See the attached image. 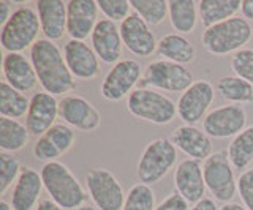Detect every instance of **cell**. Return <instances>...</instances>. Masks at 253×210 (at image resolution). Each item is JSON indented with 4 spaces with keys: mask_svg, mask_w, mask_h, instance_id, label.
<instances>
[{
    "mask_svg": "<svg viewBox=\"0 0 253 210\" xmlns=\"http://www.w3.org/2000/svg\"><path fill=\"white\" fill-rule=\"evenodd\" d=\"M85 188L98 210H122L125 191L108 168H92L85 175Z\"/></svg>",
    "mask_w": 253,
    "mask_h": 210,
    "instance_id": "9c48e42d",
    "label": "cell"
},
{
    "mask_svg": "<svg viewBox=\"0 0 253 210\" xmlns=\"http://www.w3.org/2000/svg\"><path fill=\"white\" fill-rule=\"evenodd\" d=\"M241 3L239 0H201L198 3V13L203 26L208 29L234 18L241 10Z\"/></svg>",
    "mask_w": 253,
    "mask_h": 210,
    "instance_id": "484cf974",
    "label": "cell"
},
{
    "mask_svg": "<svg viewBox=\"0 0 253 210\" xmlns=\"http://www.w3.org/2000/svg\"><path fill=\"white\" fill-rule=\"evenodd\" d=\"M169 21L177 34H192L198 22V3L193 0H169Z\"/></svg>",
    "mask_w": 253,
    "mask_h": 210,
    "instance_id": "83f0119b",
    "label": "cell"
},
{
    "mask_svg": "<svg viewBox=\"0 0 253 210\" xmlns=\"http://www.w3.org/2000/svg\"><path fill=\"white\" fill-rule=\"evenodd\" d=\"M126 109L133 117L155 125H168L177 115V105L155 89H134L126 100Z\"/></svg>",
    "mask_w": 253,
    "mask_h": 210,
    "instance_id": "5b68a950",
    "label": "cell"
},
{
    "mask_svg": "<svg viewBox=\"0 0 253 210\" xmlns=\"http://www.w3.org/2000/svg\"><path fill=\"white\" fill-rule=\"evenodd\" d=\"M228 158L234 169H245L253 161V125L242 130L228 145Z\"/></svg>",
    "mask_w": 253,
    "mask_h": 210,
    "instance_id": "4dcf8cb0",
    "label": "cell"
},
{
    "mask_svg": "<svg viewBox=\"0 0 253 210\" xmlns=\"http://www.w3.org/2000/svg\"><path fill=\"white\" fill-rule=\"evenodd\" d=\"M119 29H121L124 46L134 56L149 57L157 51L158 41L152 29L136 13H131L125 21H122Z\"/></svg>",
    "mask_w": 253,
    "mask_h": 210,
    "instance_id": "5bb4252c",
    "label": "cell"
},
{
    "mask_svg": "<svg viewBox=\"0 0 253 210\" xmlns=\"http://www.w3.org/2000/svg\"><path fill=\"white\" fill-rule=\"evenodd\" d=\"M35 210H63V209L55 204L52 199H43L40 201V204L37 206Z\"/></svg>",
    "mask_w": 253,
    "mask_h": 210,
    "instance_id": "b9f144b4",
    "label": "cell"
},
{
    "mask_svg": "<svg viewBox=\"0 0 253 210\" xmlns=\"http://www.w3.org/2000/svg\"><path fill=\"white\" fill-rule=\"evenodd\" d=\"M98 3L95 0H70L67 2V34L71 40L84 41L92 36L98 24Z\"/></svg>",
    "mask_w": 253,
    "mask_h": 210,
    "instance_id": "2e32d148",
    "label": "cell"
},
{
    "mask_svg": "<svg viewBox=\"0 0 253 210\" xmlns=\"http://www.w3.org/2000/svg\"><path fill=\"white\" fill-rule=\"evenodd\" d=\"M174 186L182 198L188 201V204H196L204 199L206 182L203 174V165L200 160L185 158L174 169Z\"/></svg>",
    "mask_w": 253,
    "mask_h": 210,
    "instance_id": "e0dca14e",
    "label": "cell"
},
{
    "mask_svg": "<svg viewBox=\"0 0 253 210\" xmlns=\"http://www.w3.org/2000/svg\"><path fill=\"white\" fill-rule=\"evenodd\" d=\"M59 117L68 127L83 133L97 131L101 125V114L89 100L79 95H65L59 101Z\"/></svg>",
    "mask_w": 253,
    "mask_h": 210,
    "instance_id": "4fadbf2b",
    "label": "cell"
},
{
    "mask_svg": "<svg viewBox=\"0 0 253 210\" xmlns=\"http://www.w3.org/2000/svg\"><path fill=\"white\" fill-rule=\"evenodd\" d=\"M30 100L22 92L13 89L8 82L0 84V115L18 120L27 115Z\"/></svg>",
    "mask_w": 253,
    "mask_h": 210,
    "instance_id": "f546056e",
    "label": "cell"
},
{
    "mask_svg": "<svg viewBox=\"0 0 253 210\" xmlns=\"http://www.w3.org/2000/svg\"><path fill=\"white\" fill-rule=\"evenodd\" d=\"M30 62L43 92L57 97L70 93L76 87L75 76L71 74L65 57L54 41L40 38L30 49Z\"/></svg>",
    "mask_w": 253,
    "mask_h": 210,
    "instance_id": "6da1fadb",
    "label": "cell"
},
{
    "mask_svg": "<svg viewBox=\"0 0 253 210\" xmlns=\"http://www.w3.org/2000/svg\"><path fill=\"white\" fill-rule=\"evenodd\" d=\"M67 67L76 79L89 81L100 73V59L89 44L78 40H68L63 46Z\"/></svg>",
    "mask_w": 253,
    "mask_h": 210,
    "instance_id": "d6986e66",
    "label": "cell"
},
{
    "mask_svg": "<svg viewBox=\"0 0 253 210\" xmlns=\"http://www.w3.org/2000/svg\"><path fill=\"white\" fill-rule=\"evenodd\" d=\"M133 11L149 26H158L169 16V6L166 0H130Z\"/></svg>",
    "mask_w": 253,
    "mask_h": 210,
    "instance_id": "1f68e13d",
    "label": "cell"
},
{
    "mask_svg": "<svg viewBox=\"0 0 253 210\" xmlns=\"http://www.w3.org/2000/svg\"><path fill=\"white\" fill-rule=\"evenodd\" d=\"M215 97V87L206 79L195 81L177 101V115L184 125H195L204 120Z\"/></svg>",
    "mask_w": 253,
    "mask_h": 210,
    "instance_id": "8fae6325",
    "label": "cell"
},
{
    "mask_svg": "<svg viewBox=\"0 0 253 210\" xmlns=\"http://www.w3.org/2000/svg\"><path fill=\"white\" fill-rule=\"evenodd\" d=\"M75 144V131L67 123H55L43 136L38 138L34 145L35 158L44 163L57 161Z\"/></svg>",
    "mask_w": 253,
    "mask_h": 210,
    "instance_id": "ac0fdd59",
    "label": "cell"
},
{
    "mask_svg": "<svg viewBox=\"0 0 253 210\" xmlns=\"http://www.w3.org/2000/svg\"><path fill=\"white\" fill-rule=\"evenodd\" d=\"M252 35L253 29L250 22L245 18L234 16L206 29L201 35V41L204 49L213 56H226V54H236L244 49V46L250 41Z\"/></svg>",
    "mask_w": 253,
    "mask_h": 210,
    "instance_id": "3957f363",
    "label": "cell"
},
{
    "mask_svg": "<svg viewBox=\"0 0 253 210\" xmlns=\"http://www.w3.org/2000/svg\"><path fill=\"white\" fill-rule=\"evenodd\" d=\"M59 117V101L47 92H37L30 98V107L26 115V127L32 136H43L55 125Z\"/></svg>",
    "mask_w": 253,
    "mask_h": 210,
    "instance_id": "9a60e30c",
    "label": "cell"
},
{
    "mask_svg": "<svg viewBox=\"0 0 253 210\" xmlns=\"http://www.w3.org/2000/svg\"><path fill=\"white\" fill-rule=\"evenodd\" d=\"M142 77L139 62L133 59H122L106 73L101 82V97L108 101H122L134 90Z\"/></svg>",
    "mask_w": 253,
    "mask_h": 210,
    "instance_id": "30bf717a",
    "label": "cell"
},
{
    "mask_svg": "<svg viewBox=\"0 0 253 210\" xmlns=\"http://www.w3.org/2000/svg\"><path fill=\"white\" fill-rule=\"evenodd\" d=\"M30 133L26 125L14 119L0 117V149L2 152H19L29 142Z\"/></svg>",
    "mask_w": 253,
    "mask_h": 210,
    "instance_id": "f1b7e54d",
    "label": "cell"
},
{
    "mask_svg": "<svg viewBox=\"0 0 253 210\" xmlns=\"http://www.w3.org/2000/svg\"><path fill=\"white\" fill-rule=\"evenodd\" d=\"M231 70L236 76L253 85V49H241L236 52L231 57Z\"/></svg>",
    "mask_w": 253,
    "mask_h": 210,
    "instance_id": "d590c367",
    "label": "cell"
},
{
    "mask_svg": "<svg viewBox=\"0 0 253 210\" xmlns=\"http://www.w3.org/2000/svg\"><path fill=\"white\" fill-rule=\"evenodd\" d=\"M171 142L176 149L184 152L188 158L193 160H208L212 152L211 136L206 135L204 130L195 125H180L172 131Z\"/></svg>",
    "mask_w": 253,
    "mask_h": 210,
    "instance_id": "7402d4cb",
    "label": "cell"
},
{
    "mask_svg": "<svg viewBox=\"0 0 253 210\" xmlns=\"http://www.w3.org/2000/svg\"><path fill=\"white\" fill-rule=\"evenodd\" d=\"M193 81V74L184 65L158 59L146 67L139 81L141 89H160L166 92H185Z\"/></svg>",
    "mask_w": 253,
    "mask_h": 210,
    "instance_id": "52a82bcc",
    "label": "cell"
},
{
    "mask_svg": "<svg viewBox=\"0 0 253 210\" xmlns=\"http://www.w3.org/2000/svg\"><path fill=\"white\" fill-rule=\"evenodd\" d=\"M21 163L19 160L13 157L11 153L2 152L0 153V194H6L10 186L16 183L21 174Z\"/></svg>",
    "mask_w": 253,
    "mask_h": 210,
    "instance_id": "836d02e7",
    "label": "cell"
},
{
    "mask_svg": "<svg viewBox=\"0 0 253 210\" xmlns=\"http://www.w3.org/2000/svg\"><path fill=\"white\" fill-rule=\"evenodd\" d=\"M203 174L206 188L218 202L228 204L237 191V178L234 166L228 158V152H213L203 163Z\"/></svg>",
    "mask_w": 253,
    "mask_h": 210,
    "instance_id": "ba28073f",
    "label": "cell"
},
{
    "mask_svg": "<svg viewBox=\"0 0 253 210\" xmlns=\"http://www.w3.org/2000/svg\"><path fill=\"white\" fill-rule=\"evenodd\" d=\"M40 174H42L43 186L49 194V199H52L63 210H76L85 204V190L76 175L63 163H44Z\"/></svg>",
    "mask_w": 253,
    "mask_h": 210,
    "instance_id": "7a4b0ae2",
    "label": "cell"
},
{
    "mask_svg": "<svg viewBox=\"0 0 253 210\" xmlns=\"http://www.w3.org/2000/svg\"><path fill=\"white\" fill-rule=\"evenodd\" d=\"M241 13L242 18H245L247 21H253V0H242Z\"/></svg>",
    "mask_w": 253,
    "mask_h": 210,
    "instance_id": "60d3db41",
    "label": "cell"
},
{
    "mask_svg": "<svg viewBox=\"0 0 253 210\" xmlns=\"http://www.w3.org/2000/svg\"><path fill=\"white\" fill-rule=\"evenodd\" d=\"M237 193H239L244 207L253 210V168L244 171L237 177Z\"/></svg>",
    "mask_w": 253,
    "mask_h": 210,
    "instance_id": "8d00e7d4",
    "label": "cell"
},
{
    "mask_svg": "<svg viewBox=\"0 0 253 210\" xmlns=\"http://www.w3.org/2000/svg\"><path fill=\"white\" fill-rule=\"evenodd\" d=\"M40 32H42V26H40L38 13L32 6H19L2 27L0 43L6 54H22L29 48L32 49V46L40 40Z\"/></svg>",
    "mask_w": 253,
    "mask_h": 210,
    "instance_id": "277c9868",
    "label": "cell"
},
{
    "mask_svg": "<svg viewBox=\"0 0 253 210\" xmlns=\"http://www.w3.org/2000/svg\"><path fill=\"white\" fill-rule=\"evenodd\" d=\"M190 210H220L218 206L215 204V199H211V198H204L201 199L200 202H196V204L190 209Z\"/></svg>",
    "mask_w": 253,
    "mask_h": 210,
    "instance_id": "ab89813d",
    "label": "cell"
},
{
    "mask_svg": "<svg viewBox=\"0 0 253 210\" xmlns=\"http://www.w3.org/2000/svg\"><path fill=\"white\" fill-rule=\"evenodd\" d=\"M0 210H13V207L6 201H0Z\"/></svg>",
    "mask_w": 253,
    "mask_h": 210,
    "instance_id": "ee69618b",
    "label": "cell"
},
{
    "mask_svg": "<svg viewBox=\"0 0 253 210\" xmlns=\"http://www.w3.org/2000/svg\"><path fill=\"white\" fill-rule=\"evenodd\" d=\"M215 90L229 105L253 103V85L236 74L223 76L217 81Z\"/></svg>",
    "mask_w": 253,
    "mask_h": 210,
    "instance_id": "4316f807",
    "label": "cell"
},
{
    "mask_svg": "<svg viewBox=\"0 0 253 210\" xmlns=\"http://www.w3.org/2000/svg\"><path fill=\"white\" fill-rule=\"evenodd\" d=\"M157 52L165 60L174 62V64L179 65H187L196 57L193 43L180 34H168L162 36L157 44Z\"/></svg>",
    "mask_w": 253,
    "mask_h": 210,
    "instance_id": "d4e9b609",
    "label": "cell"
},
{
    "mask_svg": "<svg viewBox=\"0 0 253 210\" xmlns=\"http://www.w3.org/2000/svg\"><path fill=\"white\" fill-rule=\"evenodd\" d=\"M97 3L106 19L113 22H122L131 14V3L128 0H98Z\"/></svg>",
    "mask_w": 253,
    "mask_h": 210,
    "instance_id": "e575fe53",
    "label": "cell"
},
{
    "mask_svg": "<svg viewBox=\"0 0 253 210\" xmlns=\"http://www.w3.org/2000/svg\"><path fill=\"white\" fill-rule=\"evenodd\" d=\"M177 161V149L171 139L157 138L142 150L138 161V178L141 183L154 185L169 173Z\"/></svg>",
    "mask_w": 253,
    "mask_h": 210,
    "instance_id": "8992f818",
    "label": "cell"
},
{
    "mask_svg": "<svg viewBox=\"0 0 253 210\" xmlns=\"http://www.w3.org/2000/svg\"><path fill=\"white\" fill-rule=\"evenodd\" d=\"M155 210H190V207H188V201L182 198L177 191H174L168 198H165L155 207Z\"/></svg>",
    "mask_w": 253,
    "mask_h": 210,
    "instance_id": "74e56055",
    "label": "cell"
},
{
    "mask_svg": "<svg viewBox=\"0 0 253 210\" xmlns=\"http://www.w3.org/2000/svg\"><path fill=\"white\" fill-rule=\"evenodd\" d=\"M155 193L146 183H134L125 196L122 210H155Z\"/></svg>",
    "mask_w": 253,
    "mask_h": 210,
    "instance_id": "d6a6232c",
    "label": "cell"
},
{
    "mask_svg": "<svg viewBox=\"0 0 253 210\" xmlns=\"http://www.w3.org/2000/svg\"><path fill=\"white\" fill-rule=\"evenodd\" d=\"M220 210H249L247 207H244L241 204H236V202H228L220 207Z\"/></svg>",
    "mask_w": 253,
    "mask_h": 210,
    "instance_id": "7bdbcfd3",
    "label": "cell"
},
{
    "mask_svg": "<svg viewBox=\"0 0 253 210\" xmlns=\"http://www.w3.org/2000/svg\"><path fill=\"white\" fill-rule=\"evenodd\" d=\"M13 10H11V3L6 2V0H0V26H5L8 19L11 18Z\"/></svg>",
    "mask_w": 253,
    "mask_h": 210,
    "instance_id": "f35d334b",
    "label": "cell"
},
{
    "mask_svg": "<svg viewBox=\"0 0 253 210\" xmlns=\"http://www.w3.org/2000/svg\"><path fill=\"white\" fill-rule=\"evenodd\" d=\"M2 71L5 82H8L13 89L19 92L34 90L38 84V77L30 59H27L24 54L8 52L3 56L2 62Z\"/></svg>",
    "mask_w": 253,
    "mask_h": 210,
    "instance_id": "603a6c76",
    "label": "cell"
},
{
    "mask_svg": "<svg viewBox=\"0 0 253 210\" xmlns=\"http://www.w3.org/2000/svg\"><path fill=\"white\" fill-rule=\"evenodd\" d=\"M37 13L46 40H62L67 34V3L62 0H38Z\"/></svg>",
    "mask_w": 253,
    "mask_h": 210,
    "instance_id": "cb8c5ba5",
    "label": "cell"
},
{
    "mask_svg": "<svg viewBox=\"0 0 253 210\" xmlns=\"http://www.w3.org/2000/svg\"><path fill=\"white\" fill-rule=\"evenodd\" d=\"M247 112L241 105H225L208 112L203 120L206 135L215 139L234 138L245 130Z\"/></svg>",
    "mask_w": 253,
    "mask_h": 210,
    "instance_id": "7c38bea8",
    "label": "cell"
},
{
    "mask_svg": "<svg viewBox=\"0 0 253 210\" xmlns=\"http://www.w3.org/2000/svg\"><path fill=\"white\" fill-rule=\"evenodd\" d=\"M76 210H97L93 206H89V204H84V206H81L79 209H76Z\"/></svg>",
    "mask_w": 253,
    "mask_h": 210,
    "instance_id": "f6af8a7d",
    "label": "cell"
},
{
    "mask_svg": "<svg viewBox=\"0 0 253 210\" xmlns=\"http://www.w3.org/2000/svg\"><path fill=\"white\" fill-rule=\"evenodd\" d=\"M43 178L42 174L37 173L34 168L22 166L21 174L13 186L11 207L13 210H34L40 204V194H42Z\"/></svg>",
    "mask_w": 253,
    "mask_h": 210,
    "instance_id": "44dd1931",
    "label": "cell"
},
{
    "mask_svg": "<svg viewBox=\"0 0 253 210\" xmlns=\"http://www.w3.org/2000/svg\"><path fill=\"white\" fill-rule=\"evenodd\" d=\"M90 40L92 49L103 64L116 65L119 60H122L121 56L124 41L121 36V29L117 27L116 22L109 19H100Z\"/></svg>",
    "mask_w": 253,
    "mask_h": 210,
    "instance_id": "ffe728a7",
    "label": "cell"
}]
</instances>
